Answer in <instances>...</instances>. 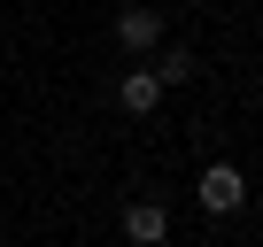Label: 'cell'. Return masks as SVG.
<instances>
[{"instance_id": "cell-3", "label": "cell", "mask_w": 263, "mask_h": 247, "mask_svg": "<svg viewBox=\"0 0 263 247\" xmlns=\"http://www.w3.org/2000/svg\"><path fill=\"white\" fill-rule=\"evenodd\" d=\"M116 100H124L132 116H147V108H163V77H155V70H132V77L116 85Z\"/></svg>"}, {"instance_id": "cell-4", "label": "cell", "mask_w": 263, "mask_h": 247, "mask_svg": "<svg viewBox=\"0 0 263 247\" xmlns=\"http://www.w3.org/2000/svg\"><path fill=\"white\" fill-rule=\"evenodd\" d=\"M116 39H124V47H163V16H155V8H124V16H116Z\"/></svg>"}, {"instance_id": "cell-2", "label": "cell", "mask_w": 263, "mask_h": 247, "mask_svg": "<svg viewBox=\"0 0 263 247\" xmlns=\"http://www.w3.org/2000/svg\"><path fill=\"white\" fill-rule=\"evenodd\" d=\"M124 239H132V247H163V239H171V209H163V201H132V209H124Z\"/></svg>"}, {"instance_id": "cell-5", "label": "cell", "mask_w": 263, "mask_h": 247, "mask_svg": "<svg viewBox=\"0 0 263 247\" xmlns=\"http://www.w3.org/2000/svg\"><path fill=\"white\" fill-rule=\"evenodd\" d=\"M155 77H163V85H186V77H194V54H186V47H171V54H163V70H155Z\"/></svg>"}, {"instance_id": "cell-1", "label": "cell", "mask_w": 263, "mask_h": 247, "mask_svg": "<svg viewBox=\"0 0 263 247\" xmlns=\"http://www.w3.org/2000/svg\"><path fill=\"white\" fill-rule=\"evenodd\" d=\"M201 209H209V216H232V209H248V178H240L232 162H209V170H201Z\"/></svg>"}]
</instances>
